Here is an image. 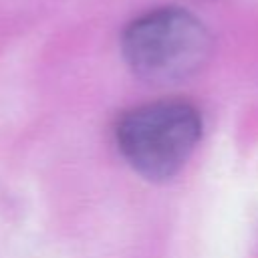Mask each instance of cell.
<instances>
[{"instance_id": "7a4b0ae2", "label": "cell", "mask_w": 258, "mask_h": 258, "mask_svg": "<svg viewBox=\"0 0 258 258\" xmlns=\"http://www.w3.org/2000/svg\"><path fill=\"white\" fill-rule=\"evenodd\" d=\"M202 137L198 109L183 101H159L125 113L115 139L125 161L143 177H173L194 153Z\"/></svg>"}, {"instance_id": "6da1fadb", "label": "cell", "mask_w": 258, "mask_h": 258, "mask_svg": "<svg viewBox=\"0 0 258 258\" xmlns=\"http://www.w3.org/2000/svg\"><path fill=\"white\" fill-rule=\"evenodd\" d=\"M129 69L155 85L196 75L212 52L210 30L183 8H157L133 20L121 38Z\"/></svg>"}]
</instances>
